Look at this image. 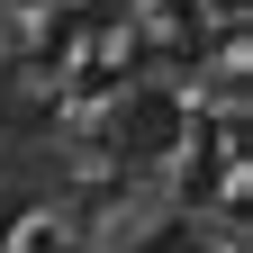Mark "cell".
<instances>
[{"label":"cell","instance_id":"obj_2","mask_svg":"<svg viewBox=\"0 0 253 253\" xmlns=\"http://www.w3.org/2000/svg\"><path fill=\"white\" fill-rule=\"evenodd\" d=\"M118 253H208V244H199V226H190V217H163V226H145V235H126Z\"/></svg>","mask_w":253,"mask_h":253},{"label":"cell","instance_id":"obj_1","mask_svg":"<svg viewBox=\"0 0 253 253\" xmlns=\"http://www.w3.org/2000/svg\"><path fill=\"white\" fill-rule=\"evenodd\" d=\"M181 145H190V100H181V90H163V82H126L118 100H109V154H118V163L163 172Z\"/></svg>","mask_w":253,"mask_h":253},{"label":"cell","instance_id":"obj_3","mask_svg":"<svg viewBox=\"0 0 253 253\" xmlns=\"http://www.w3.org/2000/svg\"><path fill=\"white\" fill-rule=\"evenodd\" d=\"M9 9H45V0H9Z\"/></svg>","mask_w":253,"mask_h":253}]
</instances>
